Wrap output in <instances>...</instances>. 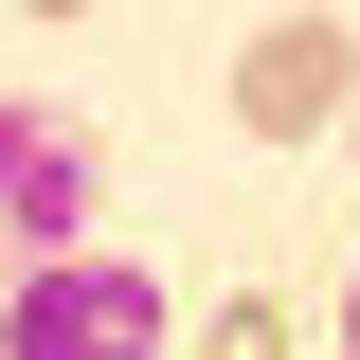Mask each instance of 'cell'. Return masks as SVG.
<instances>
[{"label": "cell", "mask_w": 360, "mask_h": 360, "mask_svg": "<svg viewBox=\"0 0 360 360\" xmlns=\"http://www.w3.org/2000/svg\"><path fill=\"white\" fill-rule=\"evenodd\" d=\"M342 360H360V270H342Z\"/></svg>", "instance_id": "cell-5"}, {"label": "cell", "mask_w": 360, "mask_h": 360, "mask_svg": "<svg viewBox=\"0 0 360 360\" xmlns=\"http://www.w3.org/2000/svg\"><path fill=\"white\" fill-rule=\"evenodd\" d=\"M234 108H252L270 144H307V127H342V18H270V37L234 54Z\"/></svg>", "instance_id": "cell-2"}, {"label": "cell", "mask_w": 360, "mask_h": 360, "mask_svg": "<svg viewBox=\"0 0 360 360\" xmlns=\"http://www.w3.org/2000/svg\"><path fill=\"white\" fill-rule=\"evenodd\" d=\"M72 217H90V144L0 90V234H72Z\"/></svg>", "instance_id": "cell-3"}, {"label": "cell", "mask_w": 360, "mask_h": 360, "mask_svg": "<svg viewBox=\"0 0 360 360\" xmlns=\"http://www.w3.org/2000/svg\"><path fill=\"white\" fill-rule=\"evenodd\" d=\"M217 360H288V307H252V288H234V307H217Z\"/></svg>", "instance_id": "cell-4"}, {"label": "cell", "mask_w": 360, "mask_h": 360, "mask_svg": "<svg viewBox=\"0 0 360 360\" xmlns=\"http://www.w3.org/2000/svg\"><path fill=\"white\" fill-rule=\"evenodd\" d=\"M0 360H162V288L127 252H37L0 288Z\"/></svg>", "instance_id": "cell-1"}]
</instances>
